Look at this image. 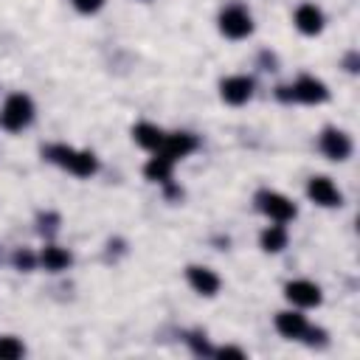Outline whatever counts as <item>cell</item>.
<instances>
[{
    "mask_svg": "<svg viewBox=\"0 0 360 360\" xmlns=\"http://www.w3.org/2000/svg\"><path fill=\"white\" fill-rule=\"evenodd\" d=\"M45 158L65 166L68 172H73L76 177H90L96 169H98V160L93 152H79V149H70L65 143H56V146H48L45 149Z\"/></svg>",
    "mask_w": 360,
    "mask_h": 360,
    "instance_id": "cell-1",
    "label": "cell"
},
{
    "mask_svg": "<svg viewBox=\"0 0 360 360\" xmlns=\"http://www.w3.org/2000/svg\"><path fill=\"white\" fill-rule=\"evenodd\" d=\"M34 118V101L25 93H11L0 110V127L8 132H20Z\"/></svg>",
    "mask_w": 360,
    "mask_h": 360,
    "instance_id": "cell-2",
    "label": "cell"
},
{
    "mask_svg": "<svg viewBox=\"0 0 360 360\" xmlns=\"http://www.w3.org/2000/svg\"><path fill=\"white\" fill-rule=\"evenodd\" d=\"M278 98L281 101H304V104H321L329 98V90L321 79L315 76H301L295 84L290 87H278Z\"/></svg>",
    "mask_w": 360,
    "mask_h": 360,
    "instance_id": "cell-3",
    "label": "cell"
},
{
    "mask_svg": "<svg viewBox=\"0 0 360 360\" xmlns=\"http://www.w3.org/2000/svg\"><path fill=\"white\" fill-rule=\"evenodd\" d=\"M219 31L225 37H231V39H242V37H248L253 31V20L242 6H228L219 14Z\"/></svg>",
    "mask_w": 360,
    "mask_h": 360,
    "instance_id": "cell-4",
    "label": "cell"
},
{
    "mask_svg": "<svg viewBox=\"0 0 360 360\" xmlns=\"http://www.w3.org/2000/svg\"><path fill=\"white\" fill-rule=\"evenodd\" d=\"M256 202H259V208H262L270 219H276V222H290V219L295 217V205H292L284 194H278V191H259V194H256Z\"/></svg>",
    "mask_w": 360,
    "mask_h": 360,
    "instance_id": "cell-5",
    "label": "cell"
},
{
    "mask_svg": "<svg viewBox=\"0 0 360 360\" xmlns=\"http://www.w3.org/2000/svg\"><path fill=\"white\" fill-rule=\"evenodd\" d=\"M321 152L326 155V158H332V160H346L349 158V152H352V141H349V135L346 132H340V129H323L321 132Z\"/></svg>",
    "mask_w": 360,
    "mask_h": 360,
    "instance_id": "cell-6",
    "label": "cell"
},
{
    "mask_svg": "<svg viewBox=\"0 0 360 360\" xmlns=\"http://www.w3.org/2000/svg\"><path fill=\"white\" fill-rule=\"evenodd\" d=\"M307 194H309L312 202H318V205H323V208H335V205L343 202L338 186H335L329 177H312L309 186H307Z\"/></svg>",
    "mask_w": 360,
    "mask_h": 360,
    "instance_id": "cell-7",
    "label": "cell"
},
{
    "mask_svg": "<svg viewBox=\"0 0 360 360\" xmlns=\"http://www.w3.org/2000/svg\"><path fill=\"white\" fill-rule=\"evenodd\" d=\"M219 93H222V98L228 104H245L253 96V79H248V76H228V79H222Z\"/></svg>",
    "mask_w": 360,
    "mask_h": 360,
    "instance_id": "cell-8",
    "label": "cell"
},
{
    "mask_svg": "<svg viewBox=\"0 0 360 360\" xmlns=\"http://www.w3.org/2000/svg\"><path fill=\"white\" fill-rule=\"evenodd\" d=\"M284 295H287L292 304H298V307H318V304H321V290H318V284H312V281H307V278L290 281V284L284 287Z\"/></svg>",
    "mask_w": 360,
    "mask_h": 360,
    "instance_id": "cell-9",
    "label": "cell"
},
{
    "mask_svg": "<svg viewBox=\"0 0 360 360\" xmlns=\"http://www.w3.org/2000/svg\"><path fill=\"white\" fill-rule=\"evenodd\" d=\"M194 149H197V138H194L191 132H174V135H166V138H163V143H160L158 152H163V155H169L172 160H177V158H186V155L194 152Z\"/></svg>",
    "mask_w": 360,
    "mask_h": 360,
    "instance_id": "cell-10",
    "label": "cell"
},
{
    "mask_svg": "<svg viewBox=\"0 0 360 360\" xmlns=\"http://www.w3.org/2000/svg\"><path fill=\"white\" fill-rule=\"evenodd\" d=\"M295 25H298L301 34H318V31L323 28V14H321V8L312 6V3L298 6V8H295Z\"/></svg>",
    "mask_w": 360,
    "mask_h": 360,
    "instance_id": "cell-11",
    "label": "cell"
},
{
    "mask_svg": "<svg viewBox=\"0 0 360 360\" xmlns=\"http://www.w3.org/2000/svg\"><path fill=\"white\" fill-rule=\"evenodd\" d=\"M186 276H188V284H191L200 295H214V292L219 290V278H217L208 267H197V264H194V267L186 270Z\"/></svg>",
    "mask_w": 360,
    "mask_h": 360,
    "instance_id": "cell-12",
    "label": "cell"
},
{
    "mask_svg": "<svg viewBox=\"0 0 360 360\" xmlns=\"http://www.w3.org/2000/svg\"><path fill=\"white\" fill-rule=\"evenodd\" d=\"M276 329H278L284 338H304L307 321H304V315H298V312H278V315H276Z\"/></svg>",
    "mask_w": 360,
    "mask_h": 360,
    "instance_id": "cell-13",
    "label": "cell"
},
{
    "mask_svg": "<svg viewBox=\"0 0 360 360\" xmlns=\"http://www.w3.org/2000/svg\"><path fill=\"white\" fill-rule=\"evenodd\" d=\"M172 166H174V160L169 158V155H163V152H158L149 163H146V177L149 180H155V183H169L172 180Z\"/></svg>",
    "mask_w": 360,
    "mask_h": 360,
    "instance_id": "cell-14",
    "label": "cell"
},
{
    "mask_svg": "<svg viewBox=\"0 0 360 360\" xmlns=\"http://www.w3.org/2000/svg\"><path fill=\"white\" fill-rule=\"evenodd\" d=\"M132 135H135V141L143 146V149H160V143H163V138H166V132H160L155 124H135V129H132Z\"/></svg>",
    "mask_w": 360,
    "mask_h": 360,
    "instance_id": "cell-15",
    "label": "cell"
},
{
    "mask_svg": "<svg viewBox=\"0 0 360 360\" xmlns=\"http://www.w3.org/2000/svg\"><path fill=\"white\" fill-rule=\"evenodd\" d=\"M39 262L45 264V270L56 273V270H65L70 264V253L65 248H56V245H45L42 253H39Z\"/></svg>",
    "mask_w": 360,
    "mask_h": 360,
    "instance_id": "cell-16",
    "label": "cell"
},
{
    "mask_svg": "<svg viewBox=\"0 0 360 360\" xmlns=\"http://www.w3.org/2000/svg\"><path fill=\"white\" fill-rule=\"evenodd\" d=\"M284 245H287V231H284L281 225H270V228L262 233V248H264L267 253H278Z\"/></svg>",
    "mask_w": 360,
    "mask_h": 360,
    "instance_id": "cell-17",
    "label": "cell"
},
{
    "mask_svg": "<svg viewBox=\"0 0 360 360\" xmlns=\"http://www.w3.org/2000/svg\"><path fill=\"white\" fill-rule=\"evenodd\" d=\"M22 343L17 338H0V360H17L22 357Z\"/></svg>",
    "mask_w": 360,
    "mask_h": 360,
    "instance_id": "cell-18",
    "label": "cell"
},
{
    "mask_svg": "<svg viewBox=\"0 0 360 360\" xmlns=\"http://www.w3.org/2000/svg\"><path fill=\"white\" fill-rule=\"evenodd\" d=\"M34 264H37V259H34L31 250L22 248V250L14 253V267H17V270H34Z\"/></svg>",
    "mask_w": 360,
    "mask_h": 360,
    "instance_id": "cell-19",
    "label": "cell"
},
{
    "mask_svg": "<svg viewBox=\"0 0 360 360\" xmlns=\"http://www.w3.org/2000/svg\"><path fill=\"white\" fill-rule=\"evenodd\" d=\"M73 6H76V11H82V14H93V11H98L101 6H104V0H70Z\"/></svg>",
    "mask_w": 360,
    "mask_h": 360,
    "instance_id": "cell-20",
    "label": "cell"
},
{
    "mask_svg": "<svg viewBox=\"0 0 360 360\" xmlns=\"http://www.w3.org/2000/svg\"><path fill=\"white\" fill-rule=\"evenodd\" d=\"M188 343L194 346V352H197V354H211V349H208V343H205V338L200 340V335H188Z\"/></svg>",
    "mask_w": 360,
    "mask_h": 360,
    "instance_id": "cell-21",
    "label": "cell"
},
{
    "mask_svg": "<svg viewBox=\"0 0 360 360\" xmlns=\"http://www.w3.org/2000/svg\"><path fill=\"white\" fill-rule=\"evenodd\" d=\"M214 354H217V357H239V360L245 357V352H242V349H231V346H222V349H217Z\"/></svg>",
    "mask_w": 360,
    "mask_h": 360,
    "instance_id": "cell-22",
    "label": "cell"
},
{
    "mask_svg": "<svg viewBox=\"0 0 360 360\" xmlns=\"http://www.w3.org/2000/svg\"><path fill=\"white\" fill-rule=\"evenodd\" d=\"M346 65H349V70H357V53H349Z\"/></svg>",
    "mask_w": 360,
    "mask_h": 360,
    "instance_id": "cell-23",
    "label": "cell"
}]
</instances>
